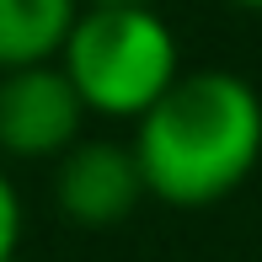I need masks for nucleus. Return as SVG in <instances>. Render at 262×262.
<instances>
[{"instance_id": "2", "label": "nucleus", "mask_w": 262, "mask_h": 262, "mask_svg": "<svg viewBox=\"0 0 262 262\" xmlns=\"http://www.w3.org/2000/svg\"><path fill=\"white\" fill-rule=\"evenodd\" d=\"M59 70L75 86L86 118L139 123L182 80V43L156 6H86Z\"/></svg>"}, {"instance_id": "5", "label": "nucleus", "mask_w": 262, "mask_h": 262, "mask_svg": "<svg viewBox=\"0 0 262 262\" xmlns=\"http://www.w3.org/2000/svg\"><path fill=\"white\" fill-rule=\"evenodd\" d=\"M80 11V0H0V75L59 64Z\"/></svg>"}, {"instance_id": "7", "label": "nucleus", "mask_w": 262, "mask_h": 262, "mask_svg": "<svg viewBox=\"0 0 262 262\" xmlns=\"http://www.w3.org/2000/svg\"><path fill=\"white\" fill-rule=\"evenodd\" d=\"M80 6H156V0H80Z\"/></svg>"}, {"instance_id": "4", "label": "nucleus", "mask_w": 262, "mask_h": 262, "mask_svg": "<svg viewBox=\"0 0 262 262\" xmlns=\"http://www.w3.org/2000/svg\"><path fill=\"white\" fill-rule=\"evenodd\" d=\"M145 177H139L128 139H80L64 161H54V209L75 230H113L139 209Z\"/></svg>"}, {"instance_id": "6", "label": "nucleus", "mask_w": 262, "mask_h": 262, "mask_svg": "<svg viewBox=\"0 0 262 262\" xmlns=\"http://www.w3.org/2000/svg\"><path fill=\"white\" fill-rule=\"evenodd\" d=\"M21 235H27V204H21L11 166H0V262L21 257Z\"/></svg>"}, {"instance_id": "8", "label": "nucleus", "mask_w": 262, "mask_h": 262, "mask_svg": "<svg viewBox=\"0 0 262 262\" xmlns=\"http://www.w3.org/2000/svg\"><path fill=\"white\" fill-rule=\"evenodd\" d=\"M225 6H235V11H262V0H225Z\"/></svg>"}, {"instance_id": "3", "label": "nucleus", "mask_w": 262, "mask_h": 262, "mask_svg": "<svg viewBox=\"0 0 262 262\" xmlns=\"http://www.w3.org/2000/svg\"><path fill=\"white\" fill-rule=\"evenodd\" d=\"M86 139V107L59 64L0 75V166L64 161Z\"/></svg>"}, {"instance_id": "1", "label": "nucleus", "mask_w": 262, "mask_h": 262, "mask_svg": "<svg viewBox=\"0 0 262 262\" xmlns=\"http://www.w3.org/2000/svg\"><path fill=\"white\" fill-rule=\"evenodd\" d=\"M128 145L150 198L171 209L225 204L262 161V97L235 70H182Z\"/></svg>"}]
</instances>
